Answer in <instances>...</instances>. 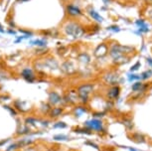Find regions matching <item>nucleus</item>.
<instances>
[{
	"instance_id": "f257e3e1",
	"label": "nucleus",
	"mask_w": 152,
	"mask_h": 151,
	"mask_svg": "<svg viewBox=\"0 0 152 151\" xmlns=\"http://www.w3.org/2000/svg\"><path fill=\"white\" fill-rule=\"evenodd\" d=\"M63 29H64V32L66 35L72 36V37H74V38H80V37H82L86 32L85 27L83 26L80 22L73 21V20L68 21L67 23L64 25Z\"/></svg>"
},
{
	"instance_id": "f03ea898",
	"label": "nucleus",
	"mask_w": 152,
	"mask_h": 151,
	"mask_svg": "<svg viewBox=\"0 0 152 151\" xmlns=\"http://www.w3.org/2000/svg\"><path fill=\"white\" fill-rule=\"evenodd\" d=\"M94 85L93 84H84L80 85L78 88V93H79V98L82 99L83 102L88 101V96L91 93L94 92Z\"/></svg>"
},
{
	"instance_id": "7ed1b4c3",
	"label": "nucleus",
	"mask_w": 152,
	"mask_h": 151,
	"mask_svg": "<svg viewBox=\"0 0 152 151\" xmlns=\"http://www.w3.org/2000/svg\"><path fill=\"white\" fill-rule=\"evenodd\" d=\"M66 13H67L69 17H71L73 19H78L84 15V12L81 9V7L75 4H68L66 6Z\"/></svg>"
},
{
	"instance_id": "20e7f679",
	"label": "nucleus",
	"mask_w": 152,
	"mask_h": 151,
	"mask_svg": "<svg viewBox=\"0 0 152 151\" xmlns=\"http://www.w3.org/2000/svg\"><path fill=\"white\" fill-rule=\"evenodd\" d=\"M108 50H110V45L102 42L97 45L96 48L94 49V55L96 56V58H102V57H104L108 53Z\"/></svg>"
},
{
	"instance_id": "39448f33",
	"label": "nucleus",
	"mask_w": 152,
	"mask_h": 151,
	"mask_svg": "<svg viewBox=\"0 0 152 151\" xmlns=\"http://www.w3.org/2000/svg\"><path fill=\"white\" fill-rule=\"evenodd\" d=\"M87 13L90 15V17L94 21L96 22V23H102V22H104V17L100 15L93 6H88L87 8Z\"/></svg>"
},
{
	"instance_id": "423d86ee",
	"label": "nucleus",
	"mask_w": 152,
	"mask_h": 151,
	"mask_svg": "<svg viewBox=\"0 0 152 151\" xmlns=\"http://www.w3.org/2000/svg\"><path fill=\"white\" fill-rule=\"evenodd\" d=\"M135 25L138 29V32L140 35L142 34H145V33H148L150 29H149V26L147 24V22L145 21V19H138L135 21Z\"/></svg>"
},
{
	"instance_id": "0eeeda50",
	"label": "nucleus",
	"mask_w": 152,
	"mask_h": 151,
	"mask_svg": "<svg viewBox=\"0 0 152 151\" xmlns=\"http://www.w3.org/2000/svg\"><path fill=\"white\" fill-rule=\"evenodd\" d=\"M85 125L87 127H88L90 129H94V130H102V123L100 120H97V119H91V120H88L85 123Z\"/></svg>"
},
{
	"instance_id": "6e6552de",
	"label": "nucleus",
	"mask_w": 152,
	"mask_h": 151,
	"mask_svg": "<svg viewBox=\"0 0 152 151\" xmlns=\"http://www.w3.org/2000/svg\"><path fill=\"white\" fill-rule=\"evenodd\" d=\"M104 80L107 85H114L118 81V75L114 73H107V75L104 76Z\"/></svg>"
},
{
	"instance_id": "1a4fd4ad",
	"label": "nucleus",
	"mask_w": 152,
	"mask_h": 151,
	"mask_svg": "<svg viewBox=\"0 0 152 151\" xmlns=\"http://www.w3.org/2000/svg\"><path fill=\"white\" fill-rule=\"evenodd\" d=\"M119 93H120V88L118 85H113L107 90V98L110 99H115L118 98Z\"/></svg>"
},
{
	"instance_id": "9d476101",
	"label": "nucleus",
	"mask_w": 152,
	"mask_h": 151,
	"mask_svg": "<svg viewBox=\"0 0 152 151\" xmlns=\"http://www.w3.org/2000/svg\"><path fill=\"white\" fill-rule=\"evenodd\" d=\"M118 47H119V51L121 52V54H123V55H125V56H128V57L136 52V49L132 46H127V45H120L119 44Z\"/></svg>"
},
{
	"instance_id": "9b49d317",
	"label": "nucleus",
	"mask_w": 152,
	"mask_h": 151,
	"mask_svg": "<svg viewBox=\"0 0 152 151\" xmlns=\"http://www.w3.org/2000/svg\"><path fill=\"white\" fill-rule=\"evenodd\" d=\"M21 75H22L23 78L29 82H33L34 81H35V76L33 75V72L30 69H24L22 71Z\"/></svg>"
},
{
	"instance_id": "f8f14e48",
	"label": "nucleus",
	"mask_w": 152,
	"mask_h": 151,
	"mask_svg": "<svg viewBox=\"0 0 152 151\" xmlns=\"http://www.w3.org/2000/svg\"><path fill=\"white\" fill-rule=\"evenodd\" d=\"M62 70L66 74H73L75 72V67L71 62L67 61L62 65Z\"/></svg>"
},
{
	"instance_id": "ddd939ff",
	"label": "nucleus",
	"mask_w": 152,
	"mask_h": 151,
	"mask_svg": "<svg viewBox=\"0 0 152 151\" xmlns=\"http://www.w3.org/2000/svg\"><path fill=\"white\" fill-rule=\"evenodd\" d=\"M146 87H147V85H146L144 82H134V84L132 85L131 90H132V92H144Z\"/></svg>"
},
{
	"instance_id": "4468645a",
	"label": "nucleus",
	"mask_w": 152,
	"mask_h": 151,
	"mask_svg": "<svg viewBox=\"0 0 152 151\" xmlns=\"http://www.w3.org/2000/svg\"><path fill=\"white\" fill-rule=\"evenodd\" d=\"M61 96L58 93L56 92H52L49 95V101H50V104H59L60 101H61Z\"/></svg>"
},
{
	"instance_id": "2eb2a0df",
	"label": "nucleus",
	"mask_w": 152,
	"mask_h": 151,
	"mask_svg": "<svg viewBox=\"0 0 152 151\" xmlns=\"http://www.w3.org/2000/svg\"><path fill=\"white\" fill-rule=\"evenodd\" d=\"M78 60L83 64H88L91 62V57L88 56V53H81L78 56Z\"/></svg>"
},
{
	"instance_id": "dca6fc26",
	"label": "nucleus",
	"mask_w": 152,
	"mask_h": 151,
	"mask_svg": "<svg viewBox=\"0 0 152 151\" xmlns=\"http://www.w3.org/2000/svg\"><path fill=\"white\" fill-rule=\"evenodd\" d=\"M79 98V93L75 90H72V92H69L67 95V101H71V102H75L76 101H78Z\"/></svg>"
},
{
	"instance_id": "f3484780",
	"label": "nucleus",
	"mask_w": 152,
	"mask_h": 151,
	"mask_svg": "<svg viewBox=\"0 0 152 151\" xmlns=\"http://www.w3.org/2000/svg\"><path fill=\"white\" fill-rule=\"evenodd\" d=\"M30 44L34 45V46L43 48V47H46V45H47V41L44 40V39H37V40H34V41H32Z\"/></svg>"
},
{
	"instance_id": "a211bd4d",
	"label": "nucleus",
	"mask_w": 152,
	"mask_h": 151,
	"mask_svg": "<svg viewBox=\"0 0 152 151\" xmlns=\"http://www.w3.org/2000/svg\"><path fill=\"white\" fill-rule=\"evenodd\" d=\"M143 16L145 19H148L149 21L152 22V6H148L143 11Z\"/></svg>"
},
{
	"instance_id": "6ab92c4d",
	"label": "nucleus",
	"mask_w": 152,
	"mask_h": 151,
	"mask_svg": "<svg viewBox=\"0 0 152 151\" xmlns=\"http://www.w3.org/2000/svg\"><path fill=\"white\" fill-rule=\"evenodd\" d=\"M62 112H63V109L61 107H54V109L51 110V116H52V117H57V116L61 115Z\"/></svg>"
},
{
	"instance_id": "aec40b11",
	"label": "nucleus",
	"mask_w": 152,
	"mask_h": 151,
	"mask_svg": "<svg viewBox=\"0 0 152 151\" xmlns=\"http://www.w3.org/2000/svg\"><path fill=\"white\" fill-rule=\"evenodd\" d=\"M140 76H141V80H147V79L151 78V77H152V71L151 70L145 71V72L142 73Z\"/></svg>"
},
{
	"instance_id": "412c9836",
	"label": "nucleus",
	"mask_w": 152,
	"mask_h": 151,
	"mask_svg": "<svg viewBox=\"0 0 152 151\" xmlns=\"http://www.w3.org/2000/svg\"><path fill=\"white\" fill-rule=\"evenodd\" d=\"M138 80H141V76L135 75V74H132V75H129V76H128V81H129V82L138 81Z\"/></svg>"
},
{
	"instance_id": "4be33fe9",
	"label": "nucleus",
	"mask_w": 152,
	"mask_h": 151,
	"mask_svg": "<svg viewBox=\"0 0 152 151\" xmlns=\"http://www.w3.org/2000/svg\"><path fill=\"white\" fill-rule=\"evenodd\" d=\"M107 30L113 31V32L116 33V32H119L120 28H119V26H117V25H111V26H108L107 27Z\"/></svg>"
},
{
	"instance_id": "5701e85b",
	"label": "nucleus",
	"mask_w": 152,
	"mask_h": 151,
	"mask_svg": "<svg viewBox=\"0 0 152 151\" xmlns=\"http://www.w3.org/2000/svg\"><path fill=\"white\" fill-rule=\"evenodd\" d=\"M54 139H55V140H67L68 136H66V135H55L54 136Z\"/></svg>"
},
{
	"instance_id": "b1692460",
	"label": "nucleus",
	"mask_w": 152,
	"mask_h": 151,
	"mask_svg": "<svg viewBox=\"0 0 152 151\" xmlns=\"http://www.w3.org/2000/svg\"><path fill=\"white\" fill-rule=\"evenodd\" d=\"M139 67H140V63H139V62H137L135 65H133V66L131 67L130 71H131V72H135V71L138 70V68H139Z\"/></svg>"
},
{
	"instance_id": "393cba45",
	"label": "nucleus",
	"mask_w": 152,
	"mask_h": 151,
	"mask_svg": "<svg viewBox=\"0 0 152 151\" xmlns=\"http://www.w3.org/2000/svg\"><path fill=\"white\" fill-rule=\"evenodd\" d=\"M54 127H55V128H65L66 127V124L64 123V122H59V123L58 124H55V125H54Z\"/></svg>"
},
{
	"instance_id": "a878e982",
	"label": "nucleus",
	"mask_w": 152,
	"mask_h": 151,
	"mask_svg": "<svg viewBox=\"0 0 152 151\" xmlns=\"http://www.w3.org/2000/svg\"><path fill=\"white\" fill-rule=\"evenodd\" d=\"M124 125L125 126H127L128 128H132L133 123H131L130 120H124Z\"/></svg>"
},
{
	"instance_id": "bb28decb",
	"label": "nucleus",
	"mask_w": 152,
	"mask_h": 151,
	"mask_svg": "<svg viewBox=\"0 0 152 151\" xmlns=\"http://www.w3.org/2000/svg\"><path fill=\"white\" fill-rule=\"evenodd\" d=\"M76 132H81V133H87V134H91V132L88 130H85V129H80V128H77Z\"/></svg>"
},
{
	"instance_id": "cd10ccee",
	"label": "nucleus",
	"mask_w": 152,
	"mask_h": 151,
	"mask_svg": "<svg viewBox=\"0 0 152 151\" xmlns=\"http://www.w3.org/2000/svg\"><path fill=\"white\" fill-rule=\"evenodd\" d=\"M5 109H6L7 110H9V112H11V115H16V112H15V110H14V109H10V107H8V105H5Z\"/></svg>"
},
{
	"instance_id": "c85d7f7f",
	"label": "nucleus",
	"mask_w": 152,
	"mask_h": 151,
	"mask_svg": "<svg viewBox=\"0 0 152 151\" xmlns=\"http://www.w3.org/2000/svg\"><path fill=\"white\" fill-rule=\"evenodd\" d=\"M146 62H147V64L149 65V66L152 67V59L151 58H147V59H146Z\"/></svg>"
},
{
	"instance_id": "c756f323",
	"label": "nucleus",
	"mask_w": 152,
	"mask_h": 151,
	"mask_svg": "<svg viewBox=\"0 0 152 151\" xmlns=\"http://www.w3.org/2000/svg\"><path fill=\"white\" fill-rule=\"evenodd\" d=\"M145 3L147 6H152V0H146Z\"/></svg>"
},
{
	"instance_id": "7c9ffc66",
	"label": "nucleus",
	"mask_w": 152,
	"mask_h": 151,
	"mask_svg": "<svg viewBox=\"0 0 152 151\" xmlns=\"http://www.w3.org/2000/svg\"><path fill=\"white\" fill-rule=\"evenodd\" d=\"M8 33H9V34H12V35H16V32H15V31H13V30H8Z\"/></svg>"
},
{
	"instance_id": "2f4dec72",
	"label": "nucleus",
	"mask_w": 152,
	"mask_h": 151,
	"mask_svg": "<svg viewBox=\"0 0 152 151\" xmlns=\"http://www.w3.org/2000/svg\"><path fill=\"white\" fill-rule=\"evenodd\" d=\"M0 33H5V30L2 28V26L0 25Z\"/></svg>"
},
{
	"instance_id": "473e14b6",
	"label": "nucleus",
	"mask_w": 152,
	"mask_h": 151,
	"mask_svg": "<svg viewBox=\"0 0 152 151\" xmlns=\"http://www.w3.org/2000/svg\"><path fill=\"white\" fill-rule=\"evenodd\" d=\"M134 1H143V2H145L146 0H134Z\"/></svg>"
},
{
	"instance_id": "72a5a7b5",
	"label": "nucleus",
	"mask_w": 152,
	"mask_h": 151,
	"mask_svg": "<svg viewBox=\"0 0 152 151\" xmlns=\"http://www.w3.org/2000/svg\"><path fill=\"white\" fill-rule=\"evenodd\" d=\"M18 1H27V0H18Z\"/></svg>"
}]
</instances>
